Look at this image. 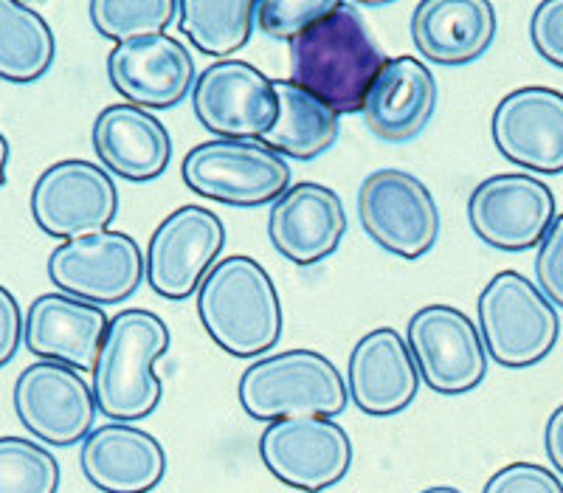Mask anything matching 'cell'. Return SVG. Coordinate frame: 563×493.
<instances>
[{
	"instance_id": "cell-27",
	"label": "cell",
	"mask_w": 563,
	"mask_h": 493,
	"mask_svg": "<svg viewBox=\"0 0 563 493\" xmlns=\"http://www.w3.org/2000/svg\"><path fill=\"white\" fill-rule=\"evenodd\" d=\"M254 0H178V26L198 52L229 57L251 40Z\"/></svg>"
},
{
	"instance_id": "cell-20",
	"label": "cell",
	"mask_w": 563,
	"mask_h": 493,
	"mask_svg": "<svg viewBox=\"0 0 563 493\" xmlns=\"http://www.w3.org/2000/svg\"><path fill=\"white\" fill-rule=\"evenodd\" d=\"M346 234V211L330 186L305 184L290 186L274 200L268 215V238L274 249L294 265L321 263L333 254Z\"/></svg>"
},
{
	"instance_id": "cell-29",
	"label": "cell",
	"mask_w": 563,
	"mask_h": 493,
	"mask_svg": "<svg viewBox=\"0 0 563 493\" xmlns=\"http://www.w3.org/2000/svg\"><path fill=\"white\" fill-rule=\"evenodd\" d=\"M59 462L40 442L0 437V493H57Z\"/></svg>"
},
{
	"instance_id": "cell-34",
	"label": "cell",
	"mask_w": 563,
	"mask_h": 493,
	"mask_svg": "<svg viewBox=\"0 0 563 493\" xmlns=\"http://www.w3.org/2000/svg\"><path fill=\"white\" fill-rule=\"evenodd\" d=\"M23 314L9 288L0 285V366H7L9 361L18 355L20 341H23Z\"/></svg>"
},
{
	"instance_id": "cell-37",
	"label": "cell",
	"mask_w": 563,
	"mask_h": 493,
	"mask_svg": "<svg viewBox=\"0 0 563 493\" xmlns=\"http://www.w3.org/2000/svg\"><path fill=\"white\" fill-rule=\"evenodd\" d=\"M420 493H462V491H456V487H451V485H434V487H426V491H420Z\"/></svg>"
},
{
	"instance_id": "cell-28",
	"label": "cell",
	"mask_w": 563,
	"mask_h": 493,
	"mask_svg": "<svg viewBox=\"0 0 563 493\" xmlns=\"http://www.w3.org/2000/svg\"><path fill=\"white\" fill-rule=\"evenodd\" d=\"M88 12L93 29L119 45L135 37L167 34V26L178 18V0H93Z\"/></svg>"
},
{
	"instance_id": "cell-3",
	"label": "cell",
	"mask_w": 563,
	"mask_h": 493,
	"mask_svg": "<svg viewBox=\"0 0 563 493\" xmlns=\"http://www.w3.org/2000/svg\"><path fill=\"white\" fill-rule=\"evenodd\" d=\"M169 350V327L153 310H119L110 319L93 366L97 409L113 423H135L153 415L164 384L153 372Z\"/></svg>"
},
{
	"instance_id": "cell-12",
	"label": "cell",
	"mask_w": 563,
	"mask_h": 493,
	"mask_svg": "<svg viewBox=\"0 0 563 493\" xmlns=\"http://www.w3.org/2000/svg\"><path fill=\"white\" fill-rule=\"evenodd\" d=\"M409 350L437 395L474 392L487 375V350L474 319L451 305H429L409 319Z\"/></svg>"
},
{
	"instance_id": "cell-22",
	"label": "cell",
	"mask_w": 563,
	"mask_h": 493,
	"mask_svg": "<svg viewBox=\"0 0 563 493\" xmlns=\"http://www.w3.org/2000/svg\"><path fill=\"white\" fill-rule=\"evenodd\" d=\"M93 150L113 175L133 184L167 173L173 158L169 130L139 105H108L93 122Z\"/></svg>"
},
{
	"instance_id": "cell-36",
	"label": "cell",
	"mask_w": 563,
	"mask_h": 493,
	"mask_svg": "<svg viewBox=\"0 0 563 493\" xmlns=\"http://www.w3.org/2000/svg\"><path fill=\"white\" fill-rule=\"evenodd\" d=\"M9 155H12V147H9L7 135H3V130H0V189H3V184H7Z\"/></svg>"
},
{
	"instance_id": "cell-4",
	"label": "cell",
	"mask_w": 563,
	"mask_h": 493,
	"mask_svg": "<svg viewBox=\"0 0 563 493\" xmlns=\"http://www.w3.org/2000/svg\"><path fill=\"white\" fill-rule=\"evenodd\" d=\"M240 404L254 420L335 417L350 404L339 366L316 350H285L254 361L238 386Z\"/></svg>"
},
{
	"instance_id": "cell-14",
	"label": "cell",
	"mask_w": 563,
	"mask_h": 493,
	"mask_svg": "<svg viewBox=\"0 0 563 493\" xmlns=\"http://www.w3.org/2000/svg\"><path fill=\"white\" fill-rule=\"evenodd\" d=\"M12 404L29 435L57 449L85 442L99 412L82 372L54 361H37L20 372Z\"/></svg>"
},
{
	"instance_id": "cell-25",
	"label": "cell",
	"mask_w": 563,
	"mask_h": 493,
	"mask_svg": "<svg viewBox=\"0 0 563 493\" xmlns=\"http://www.w3.org/2000/svg\"><path fill=\"white\" fill-rule=\"evenodd\" d=\"M279 116L263 144L296 161H313L339 139V113L290 79H276Z\"/></svg>"
},
{
	"instance_id": "cell-15",
	"label": "cell",
	"mask_w": 563,
	"mask_h": 493,
	"mask_svg": "<svg viewBox=\"0 0 563 493\" xmlns=\"http://www.w3.org/2000/svg\"><path fill=\"white\" fill-rule=\"evenodd\" d=\"M225 245V226L203 206H180L158 223L147 245V282L164 299L198 294Z\"/></svg>"
},
{
	"instance_id": "cell-16",
	"label": "cell",
	"mask_w": 563,
	"mask_h": 493,
	"mask_svg": "<svg viewBox=\"0 0 563 493\" xmlns=\"http://www.w3.org/2000/svg\"><path fill=\"white\" fill-rule=\"evenodd\" d=\"M493 144L507 161L538 175L563 173V94L547 85L510 90L490 119Z\"/></svg>"
},
{
	"instance_id": "cell-30",
	"label": "cell",
	"mask_w": 563,
	"mask_h": 493,
	"mask_svg": "<svg viewBox=\"0 0 563 493\" xmlns=\"http://www.w3.org/2000/svg\"><path fill=\"white\" fill-rule=\"evenodd\" d=\"M335 7H339L335 0H260L256 26L265 37L294 43L299 34L324 20Z\"/></svg>"
},
{
	"instance_id": "cell-26",
	"label": "cell",
	"mask_w": 563,
	"mask_h": 493,
	"mask_svg": "<svg viewBox=\"0 0 563 493\" xmlns=\"http://www.w3.org/2000/svg\"><path fill=\"white\" fill-rule=\"evenodd\" d=\"M57 57L48 20L18 0H0V79L32 85L52 70Z\"/></svg>"
},
{
	"instance_id": "cell-1",
	"label": "cell",
	"mask_w": 563,
	"mask_h": 493,
	"mask_svg": "<svg viewBox=\"0 0 563 493\" xmlns=\"http://www.w3.org/2000/svg\"><path fill=\"white\" fill-rule=\"evenodd\" d=\"M384 65L380 45L350 3H339L290 43V83L310 90L339 116L364 110L366 94Z\"/></svg>"
},
{
	"instance_id": "cell-2",
	"label": "cell",
	"mask_w": 563,
	"mask_h": 493,
	"mask_svg": "<svg viewBox=\"0 0 563 493\" xmlns=\"http://www.w3.org/2000/svg\"><path fill=\"white\" fill-rule=\"evenodd\" d=\"M198 316L209 339L234 359H254L282 336V302L254 256L220 260L198 288Z\"/></svg>"
},
{
	"instance_id": "cell-33",
	"label": "cell",
	"mask_w": 563,
	"mask_h": 493,
	"mask_svg": "<svg viewBox=\"0 0 563 493\" xmlns=\"http://www.w3.org/2000/svg\"><path fill=\"white\" fill-rule=\"evenodd\" d=\"M530 40L538 57L563 68V0L538 3L530 18Z\"/></svg>"
},
{
	"instance_id": "cell-24",
	"label": "cell",
	"mask_w": 563,
	"mask_h": 493,
	"mask_svg": "<svg viewBox=\"0 0 563 493\" xmlns=\"http://www.w3.org/2000/svg\"><path fill=\"white\" fill-rule=\"evenodd\" d=\"M496 37V9L487 0H422L411 14L417 52L434 65H467Z\"/></svg>"
},
{
	"instance_id": "cell-19",
	"label": "cell",
	"mask_w": 563,
	"mask_h": 493,
	"mask_svg": "<svg viewBox=\"0 0 563 493\" xmlns=\"http://www.w3.org/2000/svg\"><path fill=\"white\" fill-rule=\"evenodd\" d=\"M108 325V314L99 305L65 294H43L26 310L23 344L40 361L93 372Z\"/></svg>"
},
{
	"instance_id": "cell-5",
	"label": "cell",
	"mask_w": 563,
	"mask_h": 493,
	"mask_svg": "<svg viewBox=\"0 0 563 493\" xmlns=\"http://www.w3.org/2000/svg\"><path fill=\"white\" fill-rule=\"evenodd\" d=\"M479 333L485 350L507 370H527L555 350L558 310L519 271H501L479 294Z\"/></svg>"
},
{
	"instance_id": "cell-6",
	"label": "cell",
	"mask_w": 563,
	"mask_h": 493,
	"mask_svg": "<svg viewBox=\"0 0 563 493\" xmlns=\"http://www.w3.org/2000/svg\"><path fill=\"white\" fill-rule=\"evenodd\" d=\"M186 186L225 206L274 204L288 193L290 167L263 141H203L184 158Z\"/></svg>"
},
{
	"instance_id": "cell-11",
	"label": "cell",
	"mask_w": 563,
	"mask_h": 493,
	"mask_svg": "<svg viewBox=\"0 0 563 493\" xmlns=\"http://www.w3.org/2000/svg\"><path fill=\"white\" fill-rule=\"evenodd\" d=\"M192 108L209 133L229 141H263L279 116L274 79L243 59H220L200 70Z\"/></svg>"
},
{
	"instance_id": "cell-23",
	"label": "cell",
	"mask_w": 563,
	"mask_h": 493,
	"mask_svg": "<svg viewBox=\"0 0 563 493\" xmlns=\"http://www.w3.org/2000/svg\"><path fill=\"white\" fill-rule=\"evenodd\" d=\"M437 110V79L415 57L386 59L364 102L366 128L389 144L417 139Z\"/></svg>"
},
{
	"instance_id": "cell-18",
	"label": "cell",
	"mask_w": 563,
	"mask_h": 493,
	"mask_svg": "<svg viewBox=\"0 0 563 493\" xmlns=\"http://www.w3.org/2000/svg\"><path fill=\"white\" fill-rule=\"evenodd\" d=\"M346 390L364 415L389 417L409 409L420 390V370L409 341L395 327L369 330L350 352Z\"/></svg>"
},
{
	"instance_id": "cell-35",
	"label": "cell",
	"mask_w": 563,
	"mask_h": 493,
	"mask_svg": "<svg viewBox=\"0 0 563 493\" xmlns=\"http://www.w3.org/2000/svg\"><path fill=\"white\" fill-rule=\"evenodd\" d=\"M544 449H547V457H550L552 468L563 476V404L558 406V409L550 415V420H547Z\"/></svg>"
},
{
	"instance_id": "cell-13",
	"label": "cell",
	"mask_w": 563,
	"mask_h": 493,
	"mask_svg": "<svg viewBox=\"0 0 563 493\" xmlns=\"http://www.w3.org/2000/svg\"><path fill=\"white\" fill-rule=\"evenodd\" d=\"M555 218L552 189L527 173L490 175L467 198V223L474 234L499 251L541 245Z\"/></svg>"
},
{
	"instance_id": "cell-8",
	"label": "cell",
	"mask_w": 563,
	"mask_h": 493,
	"mask_svg": "<svg viewBox=\"0 0 563 493\" xmlns=\"http://www.w3.org/2000/svg\"><path fill=\"white\" fill-rule=\"evenodd\" d=\"M48 280L59 294L90 305L124 302L147 280V256L124 231H99L59 243L48 256Z\"/></svg>"
},
{
	"instance_id": "cell-10",
	"label": "cell",
	"mask_w": 563,
	"mask_h": 493,
	"mask_svg": "<svg viewBox=\"0 0 563 493\" xmlns=\"http://www.w3.org/2000/svg\"><path fill=\"white\" fill-rule=\"evenodd\" d=\"M260 457L282 485L321 493L350 474L352 442L333 417H285L268 423Z\"/></svg>"
},
{
	"instance_id": "cell-32",
	"label": "cell",
	"mask_w": 563,
	"mask_h": 493,
	"mask_svg": "<svg viewBox=\"0 0 563 493\" xmlns=\"http://www.w3.org/2000/svg\"><path fill=\"white\" fill-rule=\"evenodd\" d=\"M536 280L547 299L563 310V215H558L536 254Z\"/></svg>"
},
{
	"instance_id": "cell-31",
	"label": "cell",
	"mask_w": 563,
	"mask_h": 493,
	"mask_svg": "<svg viewBox=\"0 0 563 493\" xmlns=\"http://www.w3.org/2000/svg\"><path fill=\"white\" fill-rule=\"evenodd\" d=\"M482 493H563L561 476L536 462H510L487 480Z\"/></svg>"
},
{
	"instance_id": "cell-21",
	"label": "cell",
	"mask_w": 563,
	"mask_h": 493,
	"mask_svg": "<svg viewBox=\"0 0 563 493\" xmlns=\"http://www.w3.org/2000/svg\"><path fill=\"white\" fill-rule=\"evenodd\" d=\"M79 465L102 493H150L167 476V451L139 426L104 423L85 437Z\"/></svg>"
},
{
	"instance_id": "cell-9",
	"label": "cell",
	"mask_w": 563,
	"mask_h": 493,
	"mask_svg": "<svg viewBox=\"0 0 563 493\" xmlns=\"http://www.w3.org/2000/svg\"><path fill=\"white\" fill-rule=\"evenodd\" d=\"M119 215V193L108 169L93 161L68 158L52 164L32 189V218L57 240H79L108 231Z\"/></svg>"
},
{
	"instance_id": "cell-17",
	"label": "cell",
	"mask_w": 563,
	"mask_h": 493,
	"mask_svg": "<svg viewBox=\"0 0 563 493\" xmlns=\"http://www.w3.org/2000/svg\"><path fill=\"white\" fill-rule=\"evenodd\" d=\"M108 77L130 105L169 110L195 88V59L180 40L169 34L135 37L113 45L108 54Z\"/></svg>"
},
{
	"instance_id": "cell-7",
	"label": "cell",
	"mask_w": 563,
	"mask_h": 493,
	"mask_svg": "<svg viewBox=\"0 0 563 493\" xmlns=\"http://www.w3.org/2000/svg\"><path fill=\"white\" fill-rule=\"evenodd\" d=\"M358 218L375 243L400 260H420L440 238V209L429 186L404 169H378L358 189Z\"/></svg>"
}]
</instances>
